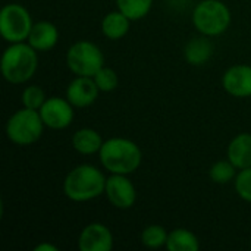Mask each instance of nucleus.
Segmentation results:
<instances>
[{
    "instance_id": "nucleus-21",
    "label": "nucleus",
    "mask_w": 251,
    "mask_h": 251,
    "mask_svg": "<svg viewBox=\"0 0 251 251\" xmlns=\"http://www.w3.org/2000/svg\"><path fill=\"white\" fill-rule=\"evenodd\" d=\"M235 165L228 159V160H219L210 168V178L216 184H228L231 182L237 175H235Z\"/></svg>"
},
{
    "instance_id": "nucleus-6",
    "label": "nucleus",
    "mask_w": 251,
    "mask_h": 251,
    "mask_svg": "<svg viewBox=\"0 0 251 251\" xmlns=\"http://www.w3.org/2000/svg\"><path fill=\"white\" fill-rule=\"evenodd\" d=\"M66 65L76 76H94L104 66V56L91 41H76L66 53Z\"/></svg>"
},
{
    "instance_id": "nucleus-17",
    "label": "nucleus",
    "mask_w": 251,
    "mask_h": 251,
    "mask_svg": "<svg viewBox=\"0 0 251 251\" xmlns=\"http://www.w3.org/2000/svg\"><path fill=\"white\" fill-rule=\"evenodd\" d=\"M72 146L81 154H94V153L100 151V149L103 146V140L97 131H94L91 128H82L74 134Z\"/></svg>"
},
{
    "instance_id": "nucleus-9",
    "label": "nucleus",
    "mask_w": 251,
    "mask_h": 251,
    "mask_svg": "<svg viewBox=\"0 0 251 251\" xmlns=\"http://www.w3.org/2000/svg\"><path fill=\"white\" fill-rule=\"evenodd\" d=\"M109 201L118 209H129L137 200V191L134 184L126 178V175L112 174L106 181L104 190Z\"/></svg>"
},
{
    "instance_id": "nucleus-1",
    "label": "nucleus",
    "mask_w": 251,
    "mask_h": 251,
    "mask_svg": "<svg viewBox=\"0 0 251 251\" xmlns=\"http://www.w3.org/2000/svg\"><path fill=\"white\" fill-rule=\"evenodd\" d=\"M100 162L110 174L129 175L135 172L143 160L140 147L128 138H110L100 149Z\"/></svg>"
},
{
    "instance_id": "nucleus-25",
    "label": "nucleus",
    "mask_w": 251,
    "mask_h": 251,
    "mask_svg": "<svg viewBox=\"0 0 251 251\" xmlns=\"http://www.w3.org/2000/svg\"><path fill=\"white\" fill-rule=\"evenodd\" d=\"M35 251H57V247L56 246H51V244H40V246H37L35 249H34Z\"/></svg>"
},
{
    "instance_id": "nucleus-23",
    "label": "nucleus",
    "mask_w": 251,
    "mask_h": 251,
    "mask_svg": "<svg viewBox=\"0 0 251 251\" xmlns=\"http://www.w3.org/2000/svg\"><path fill=\"white\" fill-rule=\"evenodd\" d=\"M46 100H47L46 94L43 88L38 85H29L22 93V104L24 107H28V109L40 110Z\"/></svg>"
},
{
    "instance_id": "nucleus-4",
    "label": "nucleus",
    "mask_w": 251,
    "mask_h": 251,
    "mask_svg": "<svg viewBox=\"0 0 251 251\" xmlns=\"http://www.w3.org/2000/svg\"><path fill=\"white\" fill-rule=\"evenodd\" d=\"M193 24L203 35H221L231 24V10L221 0H203L194 7Z\"/></svg>"
},
{
    "instance_id": "nucleus-22",
    "label": "nucleus",
    "mask_w": 251,
    "mask_h": 251,
    "mask_svg": "<svg viewBox=\"0 0 251 251\" xmlns=\"http://www.w3.org/2000/svg\"><path fill=\"white\" fill-rule=\"evenodd\" d=\"M93 78H94L99 90L103 91V93L113 91L118 87V82H119L118 74L112 68H107V66H103Z\"/></svg>"
},
{
    "instance_id": "nucleus-18",
    "label": "nucleus",
    "mask_w": 251,
    "mask_h": 251,
    "mask_svg": "<svg viewBox=\"0 0 251 251\" xmlns=\"http://www.w3.org/2000/svg\"><path fill=\"white\" fill-rule=\"evenodd\" d=\"M166 249L169 251H197L200 249V243L191 231L179 228L169 232Z\"/></svg>"
},
{
    "instance_id": "nucleus-8",
    "label": "nucleus",
    "mask_w": 251,
    "mask_h": 251,
    "mask_svg": "<svg viewBox=\"0 0 251 251\" xmlns=\"http://www.w3.org/2000/svg\"><path fill=\"white\" fill-rule=\"evenodd\" d=\"M74 106L68 99L50 97L40 109L41 119L46 126L51 129H65L74 119Z\"/></svg>"
},
{
    "instance_id": "nucleus-13",
    "label": "nucleus",
    "mask_w": 251,
    "mask_h": 251,
    "mask_svg": "<svg viewBox=\"0 0 251 251\" xmlns=\"http://www.w3.org/2000/svg\"><path fill=\"white\" fill-rule=\"evenodd\" d=\"M57 40H59V31L56 25L49 21H40L34 24L28 35V43L37 51H47L53 49Z\"/></svg>"
},
{
    "instance_id": "nucleus-24",
    "label": "nucleus",
    "mask_w": 251,
    "mask_h": 251,
    "mask_svg": "<svg viewBox=\"0 0 251 251\" xmlns=\"http://www.w3.org/2000/svg\"><path fill=\"white\" fill-rule=\"evenodd\" d=\"M235 190L243 200L251 203V166L241 169L235 176Z\"/></svg>"
},
{
    "instance_id": "nucleus-14",
    "label": "nucleus",
    "mask_w": 251,
    "mask_h": 251,
    "mask_svg": "<svg viewBox=\"0 0 251 251\" xmlns=\"http://www.w3.org/2000/svg\"><path fill=\"white\" fill-rule=\"evenodd\" d=\"M213 50H215L213 43L207 38V35H203V37H196L187 43L184 56L190 65L200 66L209 62V59L213 56Z\"/></svg>"
},
{
    "instance_id": "nucleus-7",
    "label": "nucleus",
    "mask_w": 251,
    "mask_h": 251,
    "mask_svg": "<svg viewBox=\"0 0 251 251\" xmlns=\"http://www.w3.org/2000/svg\"><path fill=\"white\" fill-rule=\"evenodd\" d=\"M32 25L31 15L22 4L9 3L3 6L0 12V34L7 43L12 44L28 40Z\"/></svg>"
},
{
    "instance_id": "nucleus-19",
    "label": "nucleus",
    "mask_w": 251,
    "mask_h": 251,
    "mask_svg": "<svg viewBox=\"0 0 251 251\" xmlns=\"http://www.w3.org/2000/svg\"><path fill=\"white\" fill-rule=\"evenodd\" d=\"M118 9L131 21H138L147 16L151 10L153 0H116Z\"/></svg>"
},
{
    "instance_id": "nucleus-10",
    "label": "nucleus",
    "mask_w": 251,
    "mask_h": 251,
    "mask_svg": "<svg viewBox=\"0 0 251 251\" xmlns=\"http://www.w3.org/2000/svg\"><path fill=\"white\" fill-rule=\"evenodd\" d=\"M81 251H110L113 249V235L110 229L99 222L87 225L78 238Z\"/></svg>"
},
{
    "instance_id": "nucleus-5",
    "label": "nucleus",
    "mask_w": 251,
    "mask_h": 251,
    "mask_svg": "<svg viewBox=\"0 0 251 251\" xmlns=\"http://www.w3.org/2000/svg\"><path fill=\"white\" fill-rule=\"evenodd\" d=\"M44 122L40 112L24 107L15 112L6 124V135L16 146H29L40 140Z\"/></svg>"
},
{
    "instance_id": "nucleus-20",
    "label": "nucleus",
    "mask_w": 251,
    "mask_h": 251,
    "mask_svg": "<svg viewBox=\"0 0 251 251\" xmlns=\"http://www.w3.org/2000/svg\"><path fill=\"white\" fill-rule=\"evenodd\" d=\"M169 234L162 225H149L141 232V243L149 249H160L166 246Z\"/></svg>"
},
{
    "instance_id": "nucleus-11",
    "label": "nucleus",
    "mask_w": 251,
    "mask_h": 251,
    "mask_svg": "<svg viewBox=\"0 0 251 251\" xmlns=\"http://www.w3.org/2000/svg\"><path fill=\"white\" fill-rule=\"evenodd\" d=\"M99 91L93 76H76L66 88V99L74 107H87L96 101Z\"/></svg>"
},
{
    "instance_id": "nucleus-12",
    "label": "nucleus",
    "mask_w": 251,
    "mask_h": 251,
    "mask_svg": "<svg viewBox=\"0 0 251 251\" xmlns=\"http://www.w3.org/2000/svg\"><path fill=\"white\" fill-rule=\"evenodd\" d=\"M224 88L228 94L234 97H250L251 96V66L247 65H235L231 66L224 78Z\"/></svg>"
},
{
    "instance_id": "nucleus-15",
    "label": "nucleus",
    "mask_w": 251,
    "mask_h": 251,
    "mask_svg": "<svg viewBox=\"0 0 251 251\" xmlns=\"http://www.w3.org/2000/svg\"><path fill=\"white\" fill-rule=\"evenodd\" d=\"M228 159L237 169L251 166V134H238L228 146Z\"/></svg>"
},
{
    "instance_id": "nucleus-16",
    "label": "nucleus",
    "mask_w": 251,
    "mask_h": 251,
    "mask_svg": "<svg viewBox=\"0 0 251 251\" xmlns=\"http://www.w3.org/2000/svg\"><path fill=\"white\" fill-rule=\"evenodd\" d=\"M131 19L125 16L119 9L115 12L107 13L101 21V32L109 40H121L129 31Z\"/></svg>"
},
{
    "instance_id": "nucleus-3",
    "label": "nucleus",
    "mask_w": 251,
    "mask_h": 251,
    "mask_svg": "<svg viewBox=\"0 0 251 251\" xmlns=\"http://www.w3.org/2000/svg\"><path fill=\"white\" fill-rule=\"evenodd\" d=\"M38 66L37 50L28 43H12L1 56V74L10 84H24L32 78Z\"/></svg>"
},
{
    "instance_id": "nucleus-2",
    "label": "nucleus",
    "mask_w": 251,
    "mask_h": 251,
    "mask_svg": "<svg viewBox=\"0 0 251 251\" xmlns=\"http://www.w3.org/2000/svg\"><path fill=\"white\" fill-rule=\"evenodd\" d=\"M106 178L93 165L74 168L63 181V193L72 201H90L100 197L106 190Z\"/></svg>"
}]
</instances>
